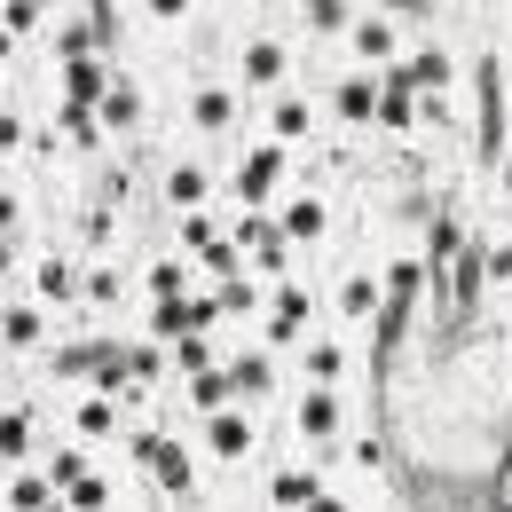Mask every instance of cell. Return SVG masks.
<instances>
[{"instance_id": "cell-34", "label": "cell", "mask_w": 512, "mask_h": 512, "mask_svg": "<svg viewBox=\"0 0 512 512\" xmlns=\"http://www.w3.org/2000/svg\"><path fill=\"white\" fill-rule=\"evenodd\" d=\"M16 142H24V127H16L8 111H0V150H16Z\"/></svg>"}, {"instance_id": "cell-39", "label": "cell", "mask_w": 512, "mask_h": 512, "mask_svg": "<svg viewBox=\"0 0 512 512\" xmlns=\"http://www.w3.org/2000/svg\"><path fill=\"white\" fill-rule=\"evenodd\" d=\"M40 512H71V505H40Z\"/></svg>"}, {"instance_id": "cell-16", "label": "cell", "mask_w": 512, "mask_h": 512, "mask_svg": "<svg viewBox=\"0 0 512 512\" xmlns=\"http://www.w3.org/2000/svg\"><path fill=\"white\" fill-rule=\"evenodd\" d=\"M402 79H410V87H449V48H418V56L402 64Z\"/></svg>"}, {"instance_id": "cell-23", "label": "cell", "mask_w": 512, "mask_h": 512, "mask_svg": "<svg viewBox=\"0 0 512 512\" xmlns=\"http://www.w3.org/2000/svg\"><path fill=\"white\" fill-rule=\"evenodd\" d=\"M150 292H158V300H182V292H190V268H182L174 253L150 260Z\"/></svg>"}, {"instance_id": "cell-17", "label": "cell", "mask_w": 512, "mask_h": 512, "mask_svg": "<svg viewBox=\"0 0 512 512\" xmlns=\"http://www.w3.org/2000/svg\"><path fill=\"white\" fill-rule=\"evenodd\" d=\"M229 386H237V394H268V386H276V363H268V355H237V363H229Z\"/></svg>"}, {"instance_id": "cell-35", "label": "cell", "mask_w": 512, "mask_h": 512, "mask_svg": "<svg viewBox=\"0 0 512 512\" xmlns=\"http://www.w3.org/2000/svg\"><path fill=\"white\" fill-rule=\"evenodd\" d=\"M308 512H347V505H339L331 489H316V497H308Z\"/></svg>"}, {"instance_id": "cell-8", "label": "cell", "mask_w": 512, "mask_h": 512, "mask_svg": "<svg viewBox=\"0 0 512 512\" xmlns=\"http://www.w3.org/2000/svg\"><path fill=\"white\" fill-rule=\"evenodd\" d=\"M284 64H292V56H284L276 40H253V48L237 56V71H245V87H276V79H284Z\"/></svg>"}, {"instance_id": "cell-30", "label": "cell", "mask_w": 512, "mask_h": 512, "mask_svg": "<svg viewBox=\"0 0 512 512\" xmlns=\"http://www.w3.org/2000/svg\"><path fill=\"white\" fill-rule=\"evenodd\" d=\"M71 481H87V457H79V449H56V457H48V489H71Z\"/></svg>"}, {"instance_id": "cell-36", "label": "cell", "mask_w": 512, "mask_h": 512, "mask_svg": "<svg viewBox=\"0 0 512 512\" xmlns=\"http://www.w3.org/2000/svg\"><path fill=\"white\" fill-rule=\"evenodd\" d=\"M386 8H402V16H426V8H434V0H386Z\"/></svg>"}, {"instance_id": "cell-26", "label": "cell", "mask_w": 512, "mask_h": 512, "mask_svg": "<svg viewBox=\"0 0 512 512\" xmlns=\"http://www.w3.org/2000/svg\"><path fill=\"white\" fill-rule=\"evenodd\" d=\"M79 434H95V442H103V434H119V410H111L103 394H95V402H79Z\"/></svg>"}, {"instance_id": "cell-4", "label": "cell", "mask_w": 512, "mask_h": 512, "mask_svg": "<svg viewBox=\"0 0 512 512\" xmlns=\"http://www.w3.org/2000/svg\"><path fill=\"white\" fill-rule=\"evenodd\" d=\"M347 40H355V56L379 71L386 56H394V16L386 8H371V16H347Z\"/></svg>"}, {"instance_id": "cell-11", "label": "cell", "mask_w": 512, "mask_h": 512, "mask_svg": "<svg viewBox=\"0 0 512 512\" xmlns=\"http://www.w3.org/2000/svg\"><path fill=\"white\" fill-rule=\"evenodd\" d=\"M103 355H111V339H71V347H56V379H95Z\"/></svg>"}, {"instance_id": "cell-33", "label": "cell", "mask_w": 512, "mask_h": 512, "mask_svg": "<svg viewBox=\"0 0 512 512\" xmlns=\"http://www.w3.org/2000/svg\"><path fill=\"white\" fill-rule=\"evenodd\" d=\"M481 260H489V276H505V284H512V245H481Z\"/></svg>"}, {"instance_id": "cell-18", "label": "cell", "mask_w": 512, "mask_h": 512, "mask_svg": "<svg viewBox=\"0 0 512 512\" xmlns=\"http://www.w3.org/2000/svg\"><path fill=\"white\" fill-rule=\"evenodd\" d=\"M40 331H48L40 308H8V316H0V339H8V347H40Z\"/></svg>"}, {"instance_id": "cell-28", "label": "cell", "mask_w": 512, "mask_h": 512, "mask_svg": "<svg viewBox=\"0 0 512 512\" xmlns=\"http://www.w3.org/2000/svg\"><path fill=\"white\" fill-rule=\"evenodd\" d=\"M40 505H48V473H40V481H32V473L8 481V512H40Z\"/></svg>"}, {"instance_id": "cell-22", "label": "cell", "mask_w": 512, "mask_h": 512, "mask_svg": "<svg viewBox=\"0 0 512 512\" xmlns=\"http://www.w3.org/2000/svg\"><path fill=\"white\" fill-rule=\"evenodd\" d=\"M158 363H166V355H158L150 339H142V347H119V371H127V386H150V379H158Z\"/></svg>"}, {"instance_id": "cell-1", "label": "cell", "mask_w": 512, "mask_h": 512, "mask_svg": "<svg viewBox=\"0 0 512 512\" xmlns=\"http://www.w3.org/2000/svg\"><path fill=\"white\" fill-rule=\"evenodd\" d=\"M229 245L253 260V268H284V245H292V237H284V229H276L268 213H253V205H245V229H237Z\"/></svg>"}, {"instance_id": "cell-29", "label": "cell", "mask_w": 512, "mask_h": 512, "mask_svg": "<svg viewBox=\"0 0 512 512\" xmlns=\"http://www.w3.org/2000/svg\"><path fill=\"white\" fill-rule=\"evenodd\" d=\"M292 8H308L316 32H347V0H292Z\"/></svg>"}, {"instance_id": "cell-7", "label": "cell", "mask_w": 512, "mask_h": 512, "mask_svg": "<svg viewBox=\"0 0 512 512\" xmlns=\"http://www.w3.org/2000/svg\"><path fill=\"white\" fill-rule=\"evenodd\" d=\"M142 127V95H134L127 79H111L103 87V134H134Z\"/></svg>"}, {"instance_id": "cell-14", "label": "cell", "mask_w": 512, "mask_h": 512, "mask_svg": "<svg viewBox=\"0 0 512 512\" xmlns=\"http://www.w3.org/2000/svg\"><path fill=\"white\" fill-rule=\"evenodd\" d=\"M308 119H316V111H308V103H300V95H284V103H276V111H268V127H276V142H308Z\"/></svg>"}, {"instance_id": "cell-20", "label": "cell", "mask_w": 512, "mask_h": 512, "mask_svg": "<svg viewBox=\"0 0 512 512\" xmlns=\"http://www.w3.org/2000/svg\"><path fill=\"white\" fill-rule=\"evenodd\" d=\"M268 497H276L284 512H308V497H316V473H276V481H268Z\"/></svg>"}, {"instance_id": "cell-15", "label": "cell", "mask_w": 512, "mask_h": 512, "mask_svg": "<svg viewBox=\"0 0 512 512\" xmlns=\"http://www.w3.org/2000/svg\"><path fill=\"white\" fill-rule=\"evenodd\" d=\"M205 190H213V182H205V166H174V174H166V205H182V213L205 205Z\"/></svg>"}, {"instance_id": "cell-37", "label": "cell", "mask_w": 512, "mask_h": 512, "mask_svg": "<svg viewBox=\"0 0 512 512\" xmlns=\"http://www.w3.org/2000/svg\"><path fill=\"white\" fill-rule=\"evenodd\" d=\"M0 229H16V197H0Z\"/></svg>"}, {"instance_id": "cell-25", "label": "cell", "mask_w": 512, "mask_h": 512, "mask_svg": "<svg viewBox=\"0 0 512 512\" xmlns=\"http://www.w3.org/2000/svg\"><path fill=\"white\" fill-rule=\"evenodd\" d=\"M174 363H182V379H197V371H213V347H205V331H190V339H174Z\"/></svg>"}, {"instance_id": "cell-2", "label": "cell", "mask_w": 512, "mask_h": 512, "mask_svg": "<svg viewBox=\"0 0 512 512\" xmlns=\"http://www.w3.org/2000/svg\"><path fill=\"white\" fill-rule=\"evenodd\" d=\"M284 182V150H245V166H237V205H268Z\"/></svg>"}, {"instance_id": "cell-21", "label": "cell", "mask_w": 512, "mask_h": 512, "mask_svg": "<svg viewBox=\"0 0 512 512\" xmlns=\"http://www.w3.org/2000/svg\"><path fill=\"white\" fill-rule=\"evenodd\" d=\"M40 300H79V268L71 260H40Z\"/></svg>"}, {"instance_id": "cell-32", "label": "cell", "mask_w": 512, "mask_h": 512, "mask_svg": "<svg viewBox=\"0 0 512 512\" xmlns=\"http://www.w3.org/2000/svg\"><path fill=\"white\" fill-rule=\"evenodd\" d=\"M213 237H221V229H213V221H205V213H197V205H190V213H182V245H197V253H205Z\"/></svg>"}, {"instance_id": "cell-27", "label": "cell", "mask_w": 512, "mask_h": 512, "mask_svg": "<svg viewBox=\"0 0 512 512\" xmlns=\"http://www.w3.org/2000/svg\"><path fill=\"white\" fill-rule=\"evenodd\" d=\"M339 308L371 323V308H379V284H371V276H347V292H339Z\"/></svg>"}, {"instance_id": "cell-3", "label": "cell", "mask_w": 512, "mask_h": 512, "mask_svg": "<svg viewBox=\"0 0 512 512\" xmlns=\"http://www.w3.org/2000/svg\"><path fill=\"white\" fill-rule=\"evenodd\" d=\"M292 339H308V292L276 284V300H268V347H292Z\"/></svg>"}, {"instance_id": "cell-5", "label": "cell", "mask_w": 512, "mask_h": 512, "mask_svg": "<svg viewBox=\"0 0 512 512\" xmlns=\"http://www.w3.org/2000/svg\"><path fill=\"white\" fill-rule=\"evenodd\" d=\"M205 449H213V457H253V418H237V410H213Z\"/></svg>"}, {"instance_id": "cell-19", "label": "cell", "mask_w": 512, "mask_h": 512, "mask_svg": "<svg viewBox=\"0 0 512 512\" xmlns=\"http://www.w3.org/2000/svg\"><path fill=\"white\" fill-rule=\"evenodd\" d=\"M339 371H347V347H339V339H308V379L331 386Z\"/></svg>"}, {"instance_id": "cell-9", "label": "cell", "mask_w": 512, "mask_h": 512, "mask_svg": "<svg viewBox=\"0 0 512 512\" xmlns=\"http://www.w3.org/2000/svg\"><path fill=\"white\" fill-rule=\"evenodd\" d=\"M190 119L205 134H229V119H237V95H229V87H197L190 95Z\"/></svg>"}, {"instance_id": "cell-24", "label": "cell", "mask_w": 512, "mask_h": 512, "mask_svg": "<svg viewBox=\"0 0 512 512\" xmlns=\"http://www.w3.org/2000/svg\"><path fill=\"white\" fill-rule=\"evenodd\" d=\"M32 449V410H8L0 418V457H24Z\"/></svg>"}, {"instance_id": "cell-12", "label": "cell", "mask_w": 512, "mask_h": 512, "mask_svg": "<svg viewBox=\"0 0 512 512\" xmlns=\"http://www.w3.org/2000/svg\"><path fill=\"white\" fill-rule=\"evenodd\" d=\"M276 229H284V237H292V245H308V237H323V197H292V205H284V221H276Z\"/></svg>"}, {"instance_id": "cell-13", "label": "cell", "mask_w": 512, "mask_h": 512, "mask_svg": "<svg viewBox=\"0 0 512 512\" xmlns=\"http://www.w3.org/2000/svg\"><path fill=\"white\" fill-rule=\"evenodd\" d=\"M190 402H197V410H229V402H237V386H229V363L197 371V379H190Z\"/></svg>"}, {"instance_id": "cell-6", "label": "cell", "mask_w": 512, "mask_h": 512, "mask_svg": "<svg viewBox=\"0 0 512 512\" xmlns=\"http://www.w3.org/2000/svg\"><path fill=\"white\" fill-rule=\"evenodd\" d=\"M339 119L347 127H379V79H339Z\"/></svg>"}, {"instance_id": "cell-38", "label": "cell", "mask_w": 512, "mask_h": 512, "mask_svg": "<svg viewBox=\"0 0 512 512\" xmlns=\"http://www.w3.org/2000/svg\"><path fill=\"white\" fill-rule=\"evenodd\" d=\"M150 8H158V16H182V8H190V0H150Z\"/></svg>"}, {"instance_id": "cell-31", "label": "cell", "mask_w": 512, "mask_h": 512, "mask_svg": "<svg viewBox=\"0 0 512 512\" xmlns=\"http://www.w3.org/2000/svg\"><path fill=\"white\" fill-rule=\"evenodd\" d=\"M71 512H111V489H103V481H95V473H87V481H71V497H64Z\"/></svg>"}, {"instance_id": "cell-10", "label": "cell", "mask_w": 512, "mask_h": 512, "mask_svg": "<svg viewBox=\"0 0 512 512\" xmlns=\"http://www.w3.org/2000/svg\"><path fill=\"white\" fill-rule=\"evenodd\" d=\"M300 434H308V442H331V434H339V394H331V386H316V394L300 402Z\"/></svg>"}]
</instances>
